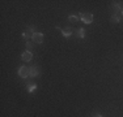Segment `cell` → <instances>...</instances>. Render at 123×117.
<instances>
[{
    "instance_id": "cell-9",
    "label": "cell",
    "mask_w": 123,
    "mask_h": 117,
    "mask_svg": "<svg viewBox=\"0 0 123 117\" xmlns=\"http://www.w3.org/2000/svg\"><path fill=\"white\" fill-rule=\"evenodd\" d=\"M119 21H121V17H119V16H117V14H114V16L111 17V22H114V23H118Z\"/></svg>"
},
{
    "instance_id": "cell-13",
    "label": "cell",
    "mask_w": 123,
    "mask_h": 117,
    "mask_svg": "<svg viewBox=\"0 0 123 117\" xmlns=\"http://www.w3.org/2000/svg\"><path fill=\"white\" fill-rule=\"evenodd\" d=\"M93 117H102L101 115H96V116H93Z\"/></svg>"
},
{
    "instance_id": "cell-6",
    "label": "cell",
    "mask_w": 123,
    "mask_h": 117,
    "mask_svg": "<svg viewBox=\"0 0 123 117\" xmlns=\"http://www.w3.org/2000/svg\"><path fill=\"white\" fill-rule=\"evenodd\" d=\"M62 34H63L64 38H69V37H71V34H72V30H71L69 27H66V29H63Z\"/></svg>"
},
{
    "instance_id": "cell-7",
    "label": "cell",
    "mask_w": 123,
    "mask_h": 117,
    "mask_svg": "<svg viewBox=\"0 0 123 117\" xmlns=\"http://www.w3.org/2000/svg\"><path fill=\"white\" fill-rule=\"evenodd\" d=\"M36 89H37V85H36V83H30V85H28V91H29V92H33Z\"/></svg>"
},
{
    "instance_id": "cell-3",
    "label": "cell",
    "mask_w": 123,
    "mask_h": 117,
    "mask_svg": "<svg viewBox=\"0 0 123 117\" xmlns=\"http://www.w3.org/2000/svg\"><path fill=\"white\" fill-rule=\"evenodd\" d=\"M18 75L22 78H26L29 77V68H26V66H21V68L18 69Z\"/></svg>"
},
{
    "instance_id": "cell-8",
    "label": "cell",
    "mask_w": 123,
    "mask_h": 117,
    "mask_svg": "<svg viewBox=\"0 0 123 117\" xmlns=\"http://www.w3.org/2000/svg\"><path fill=\"white\" fill-rule=\"evenodd\" d=\"M77 37L79 38H84L85 37V30H84V29H79L77 30Z\"/></svg>"
},
{
    "instance_id": "cell-1",
    "label": "cell",
    "mask_w": 123,
    "mask_h": 117,
    "mask_svg": "<svg viewBox=\"0 0 123 117\" xmlns=\"http://www.w3.org/2000/svg\"><path fill=\"white\" fill-rule=\"evenodd\" d=\"M80 18L84 23H92L93 22V14L92 13H81Z\"/></svg>"
},
{
    "instance_id": "cell-10",
    "label": "cell",
    "mask_w": 123,
    "mask_h": 117,
    "mask_svg": "<svg viewBox=\"0 0 123 117\" xmlns=\"http://www.w3.org/2000/svg\"><path fill=\"white\" fill-rule=\"evenodd\" d=\"M121 9L122 8H121V5H119V3H115V4H114V12L117 13V12H119Z\"/></svg>"
},
{
    "instance_id": "cell-2",
    "label": "cell",
    "mask_w": 123,
    "mask_h": 117,
    "mask_svg": "<svg viewBox=\"0 0 123 117\" xmlns=\"http://www.w3.org/2000/svg\"><path fill=\"white\" fill-rule=\"evenodd\" d=\"M31 39H33V42L34 43H37V44H41V43L43 42V34L42 33H37L33 35V38H31Z\"/></svg>"
},
{
    "instance_id": "cell-14",
    "label": "cell",
    "mask_w": 123,
    "mask_h": 117,
    "mask_svg": "<svg viewBox=\"0 0 123 117\" xmlns=\"http://www.w3.org/2000/svg\"><path fill=\"white\" fill-rule=\"evenodd\" d=\"M121 14H122V16H123V8H122V9H121Z\"/></svg>"
},
{
    "instance_id": "cell-4",
    "label": "cell",
    "mask_w": 123,
    "mask_h": 117,
    "mask_svg": "<svg viewBox=\"0 0 123 117\" xmlns=\"http://www.w3.org/2000/svg\"><path fill=\"white\" fill-rule=\"evenodd\" d=\"M38 74H39V70H38L37 66H31L29 69V77H37Z\"/></svg>"
},
{
    "instance_id": "cell-5",
    "label": "cell",
    "mask_w": 123,
    "mask_h": 117,
    "mask_svg": "<svg viewBox=\"0 0 123 117\" xmlns=\"http://www.w3.org/2000/svg\"><path fill=\"white\" fill-rule=\"evenodd\" d=\"M31 58H33V53H31L30 51H25L24 53H22V60L24 61H30Z\"/></svg>"
},
{
    "instance_id": "cell-11",
    "label": "cell",
    "mask_w": 123,
    "mask_h": 117,
    "mask_svg": "<svg viewBox=\"0 0 123 117\" xmlns=\"http://www.w3.org/2000/svg\"><path fill=\"white\" fill-rule=\"evenodd\" d=\"M31 48H33V43L28 40V42H26V51H30Z\"/></svg>"
},
{
    "instance_id": "cell-12",
    "label": "cell",
    "mask_w": 123,
    "mask_h": 117,
    "mask_svg": "<svg viewBox=\"0 0 123 117\" xmlns=\"http://www.w3.org/2000/svg\"><path fill=\"white\" fill-rule=\"evenodd\" d=\"M79 18L80 17H77V16H69V21H72V22H76V21H79Z\"/></svg>"
}]
</instances>
